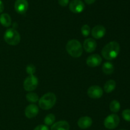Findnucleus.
<instances>
[{
  "label": "nucleus",
  "instance_id": "f257e3e1",
  "mask_svg": "<svg viewBox=\"0 0 130 130\" xmlns=\"http://www.w3.org/2000/svg\"><path fill=\"white\" fill-rule=\"evenodd\" d=\"M120 52V45L116 42H110L105 45L102 50L103 57L107 60H113L118 57Z\"/></svg>",
  "mask_w": 130,
  "mask_h": 130
},
{
  "label": "nucleus",
  "instance_id": "f03ea898",
  "mask_svg": "<svg viewBox=\"0 0 130 130\" xmlns=\"http://www.w3.org/2000/svg\"><path fill=\"white\" fill-rule=\"evenodd\" d=\"M66 50L73 57H79L82 55L83 48L81 43L77 40H71L66 45Z\"/></svg>",
  "mask_w": 130,
  "mask_h": 130
},
{
  "label": "nucleus",
  "instance_id": "7ed1b4c3",
  "mask_svg": "<svg viewBox=\"0 0 130 130\" xmlns=\"http://www.w3.org/2000/svg\"><path fill=\"white\" fill-rule=\"evenodd\" d=\"M57 97L55 94L53 93H48L39 99V106L43 110H50L55 105Z\"/></svg>",
  "mask_w": 130,
  "mask_h": 130
},
{
  "label": "nucleus",
  "instance_id": "20e7f679",
  "mask_svg": "<svg viewBox=\"0 0 130 130\" xmlns=\"http://www.w3.org/2000/svg\"><path fill=\"white\" fill-rule=\"evenodd\" d=\"M4 40L8 44L15 46L20 42V35L19 32L13 28H9L5 31Z\"/></svg>",
  "mask_w": 130,
  "mask_h": 130
},
{
  "label": "nucleus",
  "instance_id": "39448f33",
  "mask_svg": "<svg viewBox=\"0 0 130 130\" xmlns=\"http://www.w3.org/2000/svg\"><path fill=\"white\" fill-rule=\"evenodd\" d=\"M120 122L119 117L117 114L112 113L108 115L104 122V126L109 129H114L117 127Z\"/></svg>",
  "mask_w": 130,
  "mask_h": 130
},
{
  "label": "nucleus",
  "instance_id": "423d86ee",
  "mask_svg": "<svg viewBox=\"0 0 130 130\" xmlns=\"http://www.w3.org/2000/svg\"><path fill=\"white\" fill-rule=\"evenodd\" d=\"M38 85V79L36 76L29 75L24 82V88L26 91L31 92L35 90Z\"/></svg>",
  "mask_w": 130,
  "mask_h": 130
},
{
  "label": "nucleus",
  "instance_id": "0eeeda50",
  "mask_svg": "<svg viewBox=\"0 0 130 130\" xmlns=\"http://www.w3.org/2000/svg\"><path fill=\"white\" fill-rule=\"evenodd\" d=\"M85 8V4L81 0H72L70 2L69 9L74 14L81 13Z\"/></svg>",
  "mask_w": 130,
  "mask_h": 130
},
{
  "label": "nucleus",
  "instance_id": "6e6552de",
  "mask_svg": "<svg viewBox=\"0 0 130 130\" xmlns=\"http://www.w3.org/2000/svg\"><path fill=\"white\" fill-rule=\"evenodd\" d=\"M88 95L93 99H99L103 95V89L99 85H92L88 89Z\"/></svg>",
  "mask_w": 130,
  "mask_h": 130
},
{
  "label": "nucleus",
  "instance_id": "1a4fd4ad",
  "mask_svg": "<svg viewBox=\"0 0 130 130\" xmlns=\"http://www.w3.org/2000/svg\"><path fill=\"white\" fill-rule=\"evenodd\" d=\"M15 10L18 14H25L29 8V3L27 0H16L14 5Z\"/></svg>",
  "mask_w": 130,
  "mask_h": 130
},
{
  "label": "nucleus",
  "instance_id": "9d476101",
  "mask_svg": "<svg viewBox=\"0 0 130 130\" xmlns=\"http://www.w3.org/2000/svg\"><path fill=\"white\" fill-rule=\"evenodd\" d=\"M102 59L99 54H92L88 56L86 59V64L88 66L90 67H96L100 65Z\"/></svg>",
  "mask_w": 130,
  "mask_h": 130
},
{
  "label": "nucleus",
  "instance_id": "9b49d317",
  "mask_svg": "<svg viewBox=\"0 0 130 130\" xmlns=\"http://www.w3.org/2000/svg\"><path fill=\"white\" fill-rule=\"evenodd\" d=\"M106 33V29L103 25H97L91 30V35L95 39H100L103 38Z\"/></svg>",
  "mask_w": 130,
  "mask_h": 130
},
{
  "label": "nucleus",
  "instance_id": "f8f14e48",
  "mask_svg": "<svg viewBox=\"0 0 130 130\" xmlns=\"http://www.w3.org/2000/svg\"><path fill=\"white\" fill-rule=\"evenodd\" d=\"M39 113V108L36 105L31 104L25 108V115L27 118L32 119L36 117Z\"/></svg>",
  "mask_w": 130,
  "mask_h": 130
},
{
  "label": "nucleus",
  "instance_id": "ddd939ff",
  "mask_svg": "<svg viewBox=\"0 0 130 130\" xmlns=\"http://www.w3.org/2000/svg\"><path fill=\"white\" fill-rule=\"evenodd\" d=\"M86 52L91 53L95 50L96 48V42L93 38H88L83 43V47Z\"/></svg>",
  "mask_w": 130,
  "mask_h": 130
},
{
  "label": "nucleus",
  "instance_id": "4468645a",
  "mask_svg": "<svg viewBox=\"0 0 130 130\" xmlns=\"http://www.w3.org/2000/svg\"><path fill=\"white\" fill-rule=\"evenodd\" d=\"M93 121L91 117L88 116H84L79 119L77 121V125L82 129H86L89 128L92 125Z\"/></svg>",
  "mask_w": 130,
  "mask_h": 130
},
{
  "label": "nucleus",
  "instance_id": "2eb2a0df",
  "mask_svg": "<svg viewBox=\"0 0 130 130\" xmlns=\"http://www.w3.org/2000/svg\"><path fill=\"white\" fill-rule=\"evenodd\" d=\"M70 125L67 121H60L53 124L51 130H69Z\"/></svg>",
  "mask_w": 130,
  "mask_h": 130
},
{
  "label": "nucleus",
  "instance_id": "dca6fc26",
  "mask_svg": "<svg viewBox=\"0 0 130 130\" xmlns=\"http://www.w3.org/2000/svg\"><path fill=\"white\" fill-rule=\"evenodd\" d=\"M0 23L4 27H10L11 24V19L10 15L6 13L1 14L0 15Z\"/></svg>",
  "mask_w": 130,
  "mask_h": 130
},
{
  "label": "nucleus",
  "instance_id": "f3484780",
  "mask_svg": "<svg viewBox=\"0 0 130 130\" xmlns=\"http://www.w3.org/2000/svg\"><path fill=\"white\" fill-rule=\"evenodd\" d=\"M116 87V82L114 80H109L105 82L104 89L107 93H112Z\"/></svg>",
  "mask_w": 130,
  "mask_h": 130
},
{
  "label": "nucleus",
  "instance_id": "a211bd4d",
  "mask_svg": "<svg viewBox=\"0 0 130 130\" xmlns=\"http://www.w3.org/2000/svg\"><path fill=\"white\" fill-rule=\"evenodd\" d=\"M102 71L106 75H110L114 71V65L110 62H105L102 66Z\"/></svg>",
  "mask_w": 130,
  "mask_h": 130
},
{
  "label": "nucleus",
  "instance_id": "6ab92c4d",
  "mask_svg": "<svg viewBox=\"0 0 130 130\" xmlns=\"http://www.w3.org/2000/svg\"><path fill=\"white\" fill-rule=\"evenodd\" d=\"M109 108H110L111 112H114V113H117V112H119L121 108L120 103L118 100L112 101L110 103Z\"/></svg>",
  "mask_w": 130,
  "mask_h": 130
},
{
  "label": "nucleus",
  "instance_id": "aec40b11",
  "mask_svg": "<svg viewBox=\"0 0 130 130\" xmlns=\"http://www.w3.org/2000/svg\"><path fill=\"white\" fill-rule=\"evenodd\" d=\"M26 99L30 103H36L38 101H39V96L38 94L35 93H32V92H29L27 93L26 95Z\"/></svg>",
  "mask_w": 130,
  "mask_h": 130
},
{
  "label": "nucleus",
  "instance_id": "412c9836",
  "mask_svg": "<svg viewBox=\"0 0 130 130\" xmlns=\"http://www.w3.org/2000/svg\"><path fill=\"white\" fill-rule=\"evenodd\" d=\"M55 121V116L53 113H50L48 114L44 119V122L46 126H51L53 124H54Z\"/></svg>",
  "mask_w": 130,
  "mask_h": 130
},
{
  "label": "nucleus",
  "instance_id": "4be33fe9",
  "mask_svg": "<svg viewBox=\"0 0 130 130\" xmlns=\"http://www.w3.org/2000/svg\"><path fill=\"white\" fill-rule=\"evenodd\" d=\"M90 29H91V28H90V27L88 24H85V25H83L81 31L83 36L87 37L90 34Z\"/></svg>",
  "mask_w": 130,
  "mask_h": 130
},
{
  "label": "nucleus",
  "instance_id": "5701e85b",
  "mask_svg": "<svg viewBox=\"0 0 130 130\" xmlns=\"http://www.w3.org/2000/svg\"><path fill=\"white\" fill-rule=\"evenodd\" d=\"M26 72L28 75H33L36 72V67L33 64H29L26 67Z\"/></svg>",
  "mask_w": 130,
  "mask_h": 130
},
{
  "label": "nucleus",
  "instance_id": "b1692460",
  "mask_svg": "<svg viewBox=\"0 0 130 130\" xmlns=\"http://www.w3.org/2000/svg\"><path fill=\"white\" fill-rule=\"evenodd\" d=\"M123 118L126 121L130 122V109H125L122 112Z\"/></svg>",
  "mask_w": 130,
  "mask_h": 130
},
{
  "label": "nucleus",
  "instance_id": "393cba45",
  "mask_svg": "<svg viewBox=\"0 0 130 130\" xmlns=\"http://www.w3.org/2000/svg\"><path fill=\"white\" fill-rule=\"evenodd\" d=\"M34 130H50L48 128V126L44 124H41L39 126H36L35 128L34 129Z\"/></svg>",
  "mask_w": 130,
  "mask_h": 130
},
{
  "label": "nucleus",
  "instance_id": "a878e982",
  "mask_svg": "<svg viewBox=\"0 0 130 130\" xmlns=\"http://www.w3.org/2000/svg\"><path fill=\"white\" fill-rule=\"evenodd\" d=\"M58 4L62 6H66L68 5L69 0H58Z\"/></svg>",
  "mask_w": 130,
  "mask_h": 130
},
{
  "label": "nucleus",
  "instance_id": "bb28decb",
  "mask_svg": "<svg viewBox=\"0 0 130 130\" xmlns=\"http://www.w3.org/2000/svg\"><path fill=\"white\" fill-rule=\"evenodd\" d=\"M4 8H5V7H4L3 3L0 0V14H1L4 11Z\"/></svg>",
  "mask_w": 130,
  "mask_h": 130
},
{
  "label": "nucleus",
  "instance_id": "cd10ccee",
  "mask_svg": "<svg viewBox=\"0 0 130 130\" xmlns=\"http://www.w3.org/2000/svg\"><path fill=\"white\" fill-rule=\"evenodd\" d=\"M96 0H85V3L88 5H91V4L94 3Z\"/></svg>",
  "mask_w": 130,
  "mask_h": 130
},
{
  "label": "nucleus",
  "instance_id": "c85d7f7f",
  "mask_svg": "<svg viewBox=\"0 0 130 130\" xmlns=\"http://www.w3.org/2000/svg\"><path fill=\"white\" fill-rule=\"evenodd\" d=\"M119 130H126V129H119Z\"/></svg>",
  "mask_w": 130,
  "mask_h": 130
}]
</instances>
